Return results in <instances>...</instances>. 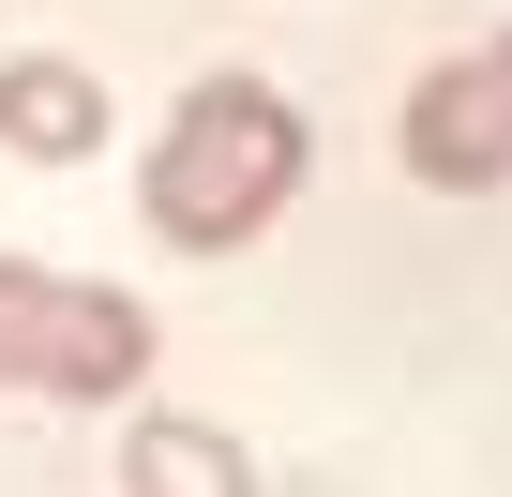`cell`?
Segmentation results:
<instances>
[{"mask_svg": "<svg viewBox=\"0 0 512 497\" xmlns=\"http://www.w3.org/2000/svg\"><path fill=\"white\" fill-rule=\"evenodd\" d=\"M302 166H317V121H302L272 76H196V91L166 106V151H151L136 211H151L166 257H241V241L302 196Z\"/></svg>", "mask_w": 512, "mask_h": 497, "instance_id": "6da1fadb", "label": "cell"}, {"mask_svg": "<svg viewBox=\"0 0 512 497\" xmlns=\"http://www.w3.org/2000/svg\"><path fill=\"white\" fill-rule=\"evenodd\" d=\"M151 377V317L91 272H31L0 257V392H46V407H121Z\"/></svg>", "mask_w": 512, "mask_h": 497, "instance_id": "7a4b0ae2", "label": "cell"}, {"mask_svg": "<svg viewBox=\"0 0 512 497\" xmlns=\"http://www.w3.org/2000/svg\"><path fill=\"white\" fill-rule=\"evenodd\" d=\"M392 166H407V181H437V196L512 181V31H497V46H467V61H437V76L407 91Z\"/></svg>", "mask_w": 512, "mask_h": 497, "instance_id": "3957f363", "label": "cell"}, {"mask_svg": "<svg viewBox=\"0 0 512 497\" xmlns=\"http://www.w3.org/2000/svg\"><path fill=\"white\" fill-rule=\"evenodd\" d=\"M0 151L91 166V151H106V76H91V61H0Z\"/></svg>", "mask_w": 512, "mask_h": 497, "instance_id": "277c9868", "label": "cell"}, {"mask_svg": "<svg viewBox=\"0 0 512 497\" xmlns=\"http://www.w3.org/2000/svg\"><path fill=\"white\" fill-rule=\"evenodd\" d=\"M121 497H256V452L226 422H196V407H151L121 437Z\"/></svg>", "mask_w": 512, "mask_h": 497, "instance_id": "5b68a950", "label": "cell"}]
</instances>
